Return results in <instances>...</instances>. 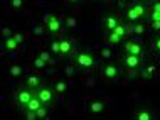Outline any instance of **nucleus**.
<instances>
[{
	"label": "nucleus",
	"mask_w": 160,
	"mask_h": 120,
	"mask_svg": "<svg viewBox=\"0 0 160 120\" xmlns=\"http://www.w3.org/2000/svg\"><path fill=\"white\" fill-rule=\"evenodd\" d=\"M127 34H128V27H127V24H123V22H120L116 27L111 31L110 34H108V44L110 46H116V44H120L125 37H127Z\"/></svg>",
	"instance_id": "nucleus-1"
},
{
	"label": "nucleus",
	"mask_w": 160,
	"mask_h": 120,
	"mask_svg": "<svg viewBox=\"0 0 160 120\" xmlns=\"http://www.w3.org/2000/svg\"><path fill=\"white\" fill-rule=\"evenodd\" d=\"M72 61H74L76 66L88 70V68H93L94 64H96V58H94L91 53H88V51H79V53L72 58Z\"/></svg>",
	"instance_id": "nucleus-2"
},
{
	"label": "nucleus",
	"mask_w": 160,
	"mask_h": 120,
	"mask_svg": "<svg viewBox=\"0 0 160 120\" xmlns=\"http://www.w3.org/2000/svg\"><path fill=\"white\" fill-rule=\"evenodd\" d=\"M36 95L41 98V102L46 107H49V105H52L54 100H56V90L51 88V86H44V85H41V86L36 90Z\"/></svg>",
	"instance_id": "nucleus-3"
},
{
	"label": "nucleus",
	"mask_w": 160,
	"mask_h": 120,
	"mask_svg": "<svg viewBox=\"0 0 160 120\" xmlns=\"http://www.w3.org/2000/svg\"><path fill=\"white\" fill-rule=\"evenodd\" d=\"M145 15H147V8L142 3H135V5L127 8V12H125V17H127V20H130V22H137V20H140Z\"/></svg>",
	"instance_id": "nucleus-4"
},
{
	"label": "nucleus",
	"mask_w": 160,
	"mask_h": 120,
	"mask_svg": "<svg viewBox=\"0 0 160 120\" xmlns=\"http://www.w3.org/2000/svg\"><path fill=\"white\" fill-rule=\"evenodd\" d=\"M122 64L125 70H140L143 64V56H137V54H123Z\"/></svg>",
	"instance_id": "nucleus-5"
},
{
	"label": "nucleus",
	"mask_w": 160,
	"mask_h": 120,
	"mask_svg": "<svg viewBox=\"0 0 160 120\" xmlns=\"http://www.w3.org/2000/svg\"><path fill=\"white\" fill-rule=\"evenodd\" d=\"M120 66L118 64H115V63H106L105 66H103V70H101V75H103V80H106V81H115V80H118L120 78Z\"/></svg>",
	"instance_id": "nucleus-6"
},
{
	"label": "nucleus",
	"mask_w": 160,
	"mask_h": 120,
	"mask_svg": "<svg viewBox=\"0 0 160 120\" xmlns=\"http://www.w3.org/2000/svg\"><path fill=\"white\" fill-rule=\"evenodd\" d=\"M44 27H46V31L49 34H58L59 31H61V22H59L58 15L47 14L44 17Z\"/></svg>",
	"instance_id": "nucleus-7"
},
{
	"label": "nucleus",
	"mask_w": 160,
	"mask_h": 120,
	"mask_svg": "<svg viewBox=\"0 0 160 120\" xmlns=\"http://www.w3.org/2000/svg\"><path fill=\"white\" fill-rule=\"evenodd\" d=\"M34 95H36V90H31V88L25 86V90H20V91L17 93V97H15L17 105H19L20 108H25V107H27V103L31 102V98H32Z\"/></svg>",
	"instance_id": "nucleus-8"
},
{
	"label": "nucleus",
	"mask_w": 160,
	"mask_h": 120,
	"mask_svg": "<svg viewBox=\"0 0 160 120\" xmlns=\"http://www.w3.org/2000/svg\"><path fill=\"white\" fill-rule=\"evenodd\" d=\"M123 54H137V56H143V48L135 41H127L123 44Z\"/></svg>",
	"instance_id": "nucleus-9"
},
{
	"label": "nucleus",
	"mask_w": 160,
	"mask_h": 120,
	"mask_svg": "<svg viewBox=\"0 0 160 120\" xmlns=\"http://www.w3.org/2000/svg\"><path fill=\"white\" fill-rule=\"evenodd\" d=\"M118 24H120V20L116 19L115 15H106L101 19V29H103V32H106V34H110Z\"/></svg>",
	"instance_id": "nucleus-10"
},
{
	"label": "nucleus",
	"mask_w": 160,
	"mask_h": 120,
	"mask_svg": "<svg viewBox=\"0 0 160 120\" xmlns=\"http://www.w3.org/2000/svg\"><path fill=\"white\" fill-rule=\"evenodd\" d=\"M72 54V42L69 37H61V56H71Z\"/></svg>",
	"instance_id": "nucleus-11"
},
{
	"label": "nucleus",
	"mask_w": 160,
	"mask_h": 120,
	"mask_svg": "<svg viewBox=\"0 0 160 120\" xmlns=\"http://www.w3.org/2000/svg\"><path fill=\"white\" fill-rule=\"evenodd\" d=\"M103 110H105V102H101V100H91L88 103L89 113H101Z\"/></svg>",
	"instance_id": "nucleus-12"
},
{
	"label": "nucleus",
	"mask_w": 160,
	"mask_h": 120,
	"mask_svg": "<svg viewBox=\"0 0 160 120\" xmlns=\"http://www.w3.org/2000/svg\"><path fill=\"white\" fill-rule=\"evenodd\" d=\"M42 105H44V103L41 102V98H39L37 95H34V97L31 98V102L27 103V107L24 108V112H25V110H31V112H37V110L41 108Z\"/></svg>",
	"instance_id": "nucleus-13"
},
{
	"label": "nucleus",
	"mask_w": 160,
	"mask_h": 120,
	"mask_svg": "<svg viewBox=\"0 0 160 120\" xmlns=\"http://www.w3.org/2000/svg\"><path fill=\"white\" fill-rule=\"evenodd\" d=\"M41 85H42V81L39 76H27V78H25V86L31 88V90H37Z\"/></svg>",
	"instance_id": "nucleus-14"
},
{
	"label": "nucleus",
	"mask_w": 160,
	"mask_h": 120,
	"mask_svg": "<svg viewBox=\"0 0 160 120\" xmlns=\"http://www.w3.org/2000/svg\"><path fill=\"white\" fill-rule=\"evenodd\" d=\"M135 118L137 120H152L153 118V113L150 112V110L138 108V110H135Z\"/></svg>",
	"instance_id": "nucleus-15"
},
{
	"label": "nucleus",
	"mask_w": 160,
	"mask_h": 120,
	"mask_svg": "<svg viewBox=\"0 0 160 120\" xmlns=\"http://www.w3.org/2000/svg\"><path fill=\"white\" fill-rule=\"evenodd\" d=\"M3 49H7V51H17V49H19V42L15 41L14 36L3 39Z\"/></svg>",
	"instance_id": "nucleus-16"
},
{
	"label": "nucleus",
	"mask_w": 160,
	"mask_h": 120,
	"mask_svg": "<svg viewBox=\"0 0 160 120\" xmlns=\"http://www.w3.org/2000/svg\"><path fill=\"white\" fill-rule=\"evenodd\" d=\"M8 75H10L12 78H20V76L24 75V70L19 66V64H12V66L8 68Z\"/></svg>",
	"instance_id": "nucleus-17"
},
{
	"label": "nucleus",
	"mask_w": 160,
	"mask_h": 120,
	"mask_svg": "<svg viewBox=\"0 0 160 120\" xmlns=\"http://www.w3.org/2000/svg\"><path fill=\"white\" fill-rule=\"evenodd\" d=\"M54 90H56V93H58V95H64V93H66V90H68V83L64 80H59L58 83L54 85Z\"/></svg>",
	"instance_id": "nucleus-18"
},
{
	"label": "nucleus",
	"mask_w": 160,
	"mask_h": 120,
	"mask_svg": "<svg viewBox=\"0 0 160 120\" xmlns=\"http://www.w3.org/2000/svg\"><path fill=\"white\" fill-rule=\"evenodd\" d=\"M51 53L61 56V39H52V42H51Z\"/></svg>",
	"instance_id": "nucleus-19"
},
{
	"label": "nucleus",
	"mask_w": 160,
	"mask_h": 120,
	"mask_svg": "<svg viewBox=\"0 0 160 120\" xmlns=\"http://www.w3.org/2000/svg\"><path fill=\"white\" fill-rule=\"evenodd\" d=\"M132 31L135 36H142V34H145V24H142V22H135L132 25Z\"/></svg>",
	"instance_id": "nucleus-20"
},
{
	"label": "nucleus",
	"mask_w": 160,
	"mask_h": 120,
	"mask_svg": "<svg viewBox=\"0 0 160 120\" xmlns=\"http://www.w3.org/2000/svg\"><path fill=\"white\" fill-rule=\"evenodd\" d=\"M152 20H160V0L158 2H155L153 3V7H152Z\"/></svg>",
	"instance_id": "nucleus-21"
},
{
	"label": "nucleus",
	"mask_w": 160,
	"mask_h": 120,
	"mask_svg": "<svg viewBox=\"0 0 160 120\" xmlns=\"http://www.w3.org/2000/svg\"><path fill=\"white\" fill-rule=\"evenodd\" d=\"M155 70H157V66H153V64H150V66H147L145 70H143V78H147V80H152V76H153V73H155Z\"/></svg>",
	"instance_id": "nucleus-22"
},
{
	"label": "nucleus",
	"mask_w": 160,
	"mask_h": 120,
	"mask_svg": "<svg viewBox=\"0 0 160 120\" xmlns=\"http://www.w3.org/2000/svg\"><path fill=\"white\" fill-rule=\"evenodd\" d=\"M32 64H34V68H37V70H44V68L47 66V63H46L41 56H37L36 59H34V63H32Z\"/></svg>",
	"instance_id": "nucleus-23"
},
{
	"label": "nucleus",
	"mask_w": 160,
	"mask_h": 120,
	"mask_svg": "<svg viewBox=\"0 0 160 120\" xmlns=\"http://www.w3.org/2000/svg\"><path fill=\"white\" fill-rule=\"evenodd\" d=\"M39 56L44 59L47 64H54V59L51 58V54H49V53H46V51H41V53H39Z\"/></svg>",
	"instance_id": "nucleus-24"
},
{
	"label": "nucleus",
	"mask_w": 160,
	"mask_h": 120,
	"mask_svg": "<svg viewBox=\"0 0 160 120\" xmlns=\"http://www.w3.org/2000/svg\"><path fill=\"white\" fill-rule=\"evenodd\" d=\"M66 25H68L69 29H76V27H78V20L74 19V17L69 15L68 19H66Z\"/></svg>",
	"instance_id": "nucleus-25"
},
{
	"label": "nucleus",
	"mask_w": 160,
	"mask_h": 120,
	"mask_svg": "<svg viewBox=\"0 0 160 120\" xmlns=\"http://www.w3.org/2000/svg\"><path fill=\"white\" fill-rule=\"evenodd\" d=\"M36 113H37V118H46V117H47V107H46V105H42Z\"/></svg>",
	"instance_id": "nucleus-26"
},
{
	"label": "nucleus",
	"mask_w": 160,
	"mask_h": 120,
	"mask_svg": "<svg viewBox=\"0 0 160 120\" xmlns=\"http://www.w3.org/2000/svg\"><path fill=\"white\" fill-rule=\"evenodd\" d=\"M10 5H12V8L19 10V8L24 7V0H10Z\"/></svg>",
	"instance_id": "nucleus-27"
},
{
	"label": "nucleus",
	"mask_w": 160,
	"mask_h": 120,
	"mask_svg": "<svg viewBox=\"0 0 160 120\" xmlns=\"http://www.w3.org/2000/svg\"><path fill=\"white\" fill-rule=\"evenodd\" d=\"M99 54H101V58H105V59H110V58H111V49H110V48H103V49H101V53H99Z\"/></svg>",
	"instance_id": "nucleus-28"
},
{
	"label": "nucleus",
	"mask_w": 160,
	"mask_h": 120,
	"mask_svg": "<svg viewBox=\"0 0 160 120\" xmlns=\"http://www.w3.org/2000/svg\"><path fill=\"white\" fill-rule=\"evenodd\" d=\"M2 34H3V37H5V39H7V37H12V36H14L8 27H2Z\"/></svg>",
	"instance_id": "nucleus-29"
},
{
	"label": "nucleus",
	"mask_w": 160,
	"mask_h": 120,
	"mask_svg": "<svg viewBox=\"0 0 160 120\" xmlns=\"http://www.w3.org/2000/svg\"><path fill=\"white\" fill-rule=\"evenodd\" d=\"M152 29L153 31H160V20H152Z\"/></svg>",
	"instance_id": "nucleus-30"
},
{
	"label": "nucleus",
	"mask_w": 160,
	"mask_h": 120,
	"mask_svg": "<svg viewBox=\"0 0 160 120\" xmlns=\"http://www.w3.org/2000/svg\"><path fill=\"white\" fill-rule=\"evenodd\" d=\"M155 48H157V51L160 53V34H158L157 37H155Z\"/></svg>",
	"instance_id": "nucleus-31"
},
{
	"label": "nucleus",
	"mask_w": 160,
	"mask_h": 120,
	"mask_svg": "<svg viewBox=\"0 0 160 120\" xmlns=\"http://www.w3.org/2000/svg\"><path fill=\"white\" fill-rule=\"evenodd\" d=\"M14 37H15V41H17V42H19V44H20V42H22V34H19V32H15V34H14Z\"/></svg>",
	"instance_id": "nucleus-32"
},
{
	"label": "nucleus",
	"mask_w": 160,
	"mask_h": 120,
	"mask_svg": "<svg viewBox=\"0 0 160 120\" xmlns=\"http://www.w3.org/2000/svg\"><path fill=\"white\" fill-rule=\"evenodd\" d=\"M34 32H36V34H41V32H42V27H34Z\"/></svg>",
	"instance_id": "nucleus-33"
},
{
	"label": "nucleus",
	"mask_w": 160,
	"mask_h": 120,
	"mask_svg": "<svg viewBox=\"0 0 160 120\" xmlns=\"http://www.w3.org/2000/svg\"><path fill=\"white\" fill-rule=\"evenodd\" d=\"M66 2H68V3H78L79 0H66Z\"/></svg>",
	"instance_id": "nucleus-34"
}]
</instances>
